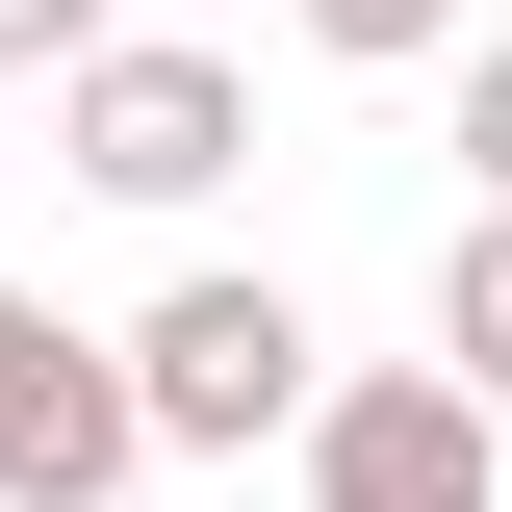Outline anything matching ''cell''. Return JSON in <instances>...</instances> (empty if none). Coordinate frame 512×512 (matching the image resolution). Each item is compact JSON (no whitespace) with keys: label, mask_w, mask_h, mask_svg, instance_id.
Here are the masks:
<instances>
[{"label":"cell","mask_w":512,"mask_h":512,"mask_svg":"<svg viewBox=\"0 0 512 512\" xmlns=\"http://www.w3.org/2000/svg\"><path fill=\"white\" fill-rule=\"evenodd\" d=\"M103 52V0H0V77H77Z\"/></svg>","instance_id":"52a82bcc"},{"label":"cell","mask_w":512,"mask_h":512,"mask_svg":"<svg viewBox=\"0 0 512 512\" xmlns=\"http://www.w3.org/2000/svg\"><path fill=\"white\" fill-rule=\"evenodd\" d=\"M103 487H154L128 333H77V308H26V282H0V512H103Z\"/></svg>","instance_id":"277c9868"},{"label":"cell","mask_w":512,"mask_h":512,"mask_svg":"<svg viewBox=\"0 0 512 512\" xmlns=\"http://www.w3.org/2000/svg\"><path fill=\"white\" fill-rule=\"evenodd\" d=\"M128 410H154V461H256V436H308V308L282 282H154L128 308Z\"/></svg>","instance_id":"7a4b0ae2"},{"label":"cell","mask_w":512,"mask_h":512,"mask_svg":"<svg viewBox=\"0 0 512 512\" xmlns=\"http://www.w3.org/2000/svg\"><path fill=\"white\" fill-rule=\"evenodd\" d=\"M103 512H180V487H103Z\"/></svg>","instance_id":"9c48e42d"},{"label":"cell","mask_w":512,"mask_h":512,"mask_svg":"<svg viewBox=\"0 0 512 512\" xmlns=\"http://www.w3.org/2000/svg\"><path fill=\"white\" fill-rule=\"evenodd\" d=\"M256 154V77L205 52V26H103V52L52 77V180H103V205H205Z\"/></svg>","instance_id":"6da1fadb"},{"label":"cell","mask_w":512,"mask_h":512,"mask_svg":"<svg viewBox=\"0 0 512 512\" xmlns=\"http://www.w3.org/2000/svg\"><path fill=\"white\" fill-rule=\"evenodd\" d=\"M308 512H512V410H487L461 359L308 384Z\"/></svg>","instance_id":"3957f363"},{"label":"cell","mask_w":512,"mask_h":512,"mask_svg":"<svg viewBox=\"0 0 512 512\" xmlns=\"http://www.w3.org/2000/svg\"><path fill=\"white\" fill-rule=\"evenodd\" d=\"M308 52H359V77H410V52H461V0H282Z\"/></svg>","instance_id":"8992f818"},{"label":"cell","mask_w":512,"mask_h":512,"mask_svg":"<svg viewBox=\"0 0 512 512\" xmlns=\"http://www.w3.org/2000/svg\"><path fill=\"white\" fill-rule=\"evenodd\" d=\"M436 359L512 410V205H461V231H436Z\"/></svg>","instance_id":"5b68a950"},{"label":"cell","mask_w":512,"mask_h":512,"mask_svg":"<svg viewBox=\"0 0 512 512\" xmlns=\"http://www.w3.org/2000/svg\"><path fill=\"white\" fill-rule=\"evenodd\" d=\"M461 180L512 205V52H461Z\"/></svg>","instance_id":"ba28073f"}]
</instances>
